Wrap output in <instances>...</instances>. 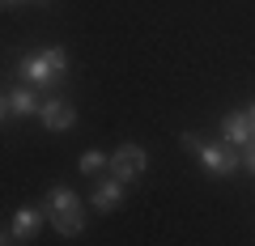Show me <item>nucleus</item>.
I'll return each instance as SVG.
<instances>
[{"instance_id":"39448f33","label":"nucleus","mask_w":255,"mask_h":246,"mask_svg":"<svg viewBox=\"0 0 255 246\" xmlns=\"http://www.w3.org/2000/svg\"><path fill=\"white\" fill-rule=\"evenodd\" d=\"M0 115L4 119H30V115H43V102H38L34 85H17V89H4V102H0Z\"/></svg>"},{"instance_id":"4468645a","label":"nucleus","mask_w":255,"mask_h":246,"mask_svg":"<svg viewBox=\"0 0 255 246\" xmlns=\"http://www.w3.org/2000/svg\"><path fill=\"white\" fill-rule=\"evenodd\" d=\"M34 4H47V0H34Z\"/></svg>"},{"instance_id":"6e6552de","label":"nucleus","mask_w":255,"mask_h":246,"mask_svg":"<svg viewBox=\"0 0 255 246\" xmlns=\"http://www.w3.org/2000/svg\"><path fill=\"white\" fill-rule=\"evenodd\" d=\"M119 200H124V182H119L115 174L98 178V187H94V195H90L94 208H98V212H111V208H119Z\"/></svg>"},{"instance_id":"1a4fd4ad","label":"nucleus","mask_w":255,"mask_h":246,"mask_svg":"<svg viewBox=\"0 0 255 246\" xmlns=\"http://www.w3.org/2000/svg\"><path fill=\"white\" fill-rule=\"evenodd\" d=\"M47 221V212L43 208H17V217H13V225H9V234L17 238V242H26V238H34L38 234V225Z\"/></svg>"},{"instance_id":"f8f14e48","label":"nucleus","mask_w":255,"mask_h":246,"mask_svg":"<svg viewBox=\"0 0 255 246\" xmlns=\"http://www.w3.org/2000/svg\"><path fill=\"white\" fill-rule=\"evenodd\" d=\"M0 4H4V9H13V4H26V0H0Z\"/></svg>"},{"instance_id":"0eeeda50","label":"nucleus","mask_w":255,"mask_h":246,"mask_svg":"<svg viewBox=\"0 0 255 246\" xmlns=\"http://www.w3.org/2000/svg\"><path fill=\"white\" fill-rule=\"evenodd\" d=\"M38 119H43L47 132H68L77 123V110L68 106L64 98H51V102H43V115H38Z\"/></svg>"},{"instance_id":"423d86ee","label":"nucleus","mask_w":255,"mask_h":246,"mask_svg":"<svg viewBox=\"0 0 255 246\" xmlns=\"http://www.w3.org/2000/svg\"><path fill=\"white\" fill-rule=\"evenodd\" d=\"M221 140H226L230 149H247L255 140L251 132V115H243V110H230L226 119H221Z\"/></svg>"},{"instance_id":"20e7f679","label":"nucleus","mask_w":255,"mask_h":246,"mask_svg":"<svg viewBox=\"0 0 255 246\" xmlns=\"http://www.w3.org/2000/svg\"><path fill=\"white\" fill-rule=\"evenodd\" d=\"M145 170H149V153L140 145H119L115 153H111V174H115L124 187L136 178V174H145Z\"/></svg>"},{"instance_id":"9b49d317","label":"nucleus","mask_w":255,"mask_h":246,"mask_svg":"<svg viewBox=\"0 0 255 246\" xmlns=\"http://www.w3.org/2000/svg\"><path fill=\"white\" fill-rule=\"evenodd\" d=\"M247 170L255 174V145H247Z\"/></svg>"},{"instance_id":"9d476101","label":"nucleus","mask_w":255,"mask_h":246,"mask_svg":"<svg viewBox=\"0 0 255 246\" xmlns=\"http://www.w3.org/2000/svg\"><path fill=\"white\" fill-rule=\"evenodd\" d=\"M102 170H111V153H102V149H85V153H81V174L98 178Z\"/></svg>"},{"instance_id":"ddd939ff","label":"nucleus","mask_w":255,"mask_h":246,"mask_svg":"<svg viewBox=\"0 0 255 246\" xmlns=\"http://www.w3.org/2000/svg\"><path fill=\"white\" fill-rule=\"evenodd\" d=\"M247 115H251V132H255V106H251V110H247ZM251 145H255V140H251Z\"/></svg>"},{"instance_id":"f03ea898","label":"nucleus","mask_w":255,"mask_h":246,"mask_svg":"<svg viewBox=\"0 0 255 246\" xmlns=\"http://www.w3.org/2000/svg\"><path fill=\"white\" fill-rule=\"evenodd\" d=\"M183 145L196 149V157H200V165H204L209 174H234L238 165H243V157H238L243 149H230V145H200V136H191V132L183 136Z\"/></svg>"},{"instance_id":"7ed1b4c3","label":"nucleus","mask_w":255,"mask_h":246,"mask_svg":"<svg viewBox=\"0 0 255 246\" xmlns=\"http://www.w3.org/2000/svg\"><path fill=\"white\" fill-rule=\"evenodd\" d=\"M17 73H21V81H26V85H34V89H47V85H60V81H64V73L55 68V60H51V47L21 55Z\"/></svg>"},{"instance_id":"f257e3e1","label":"nucleus","mask_w":255,"mask_h":246,"mask_svg":"<svg viewBox=\"0 0 255 246\" xmlns=\"http://www.w3.org/2000/svg\"><path fill=\"white\" fill-rule=\"evenodd\" d=\"M47 225H55V234H64V238H77L85 229V221H81V200H77V191L73 187H51V195H47Z\"/></svg>"}]
</instances>
